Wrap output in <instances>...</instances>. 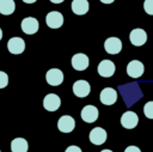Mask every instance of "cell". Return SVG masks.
<instances>
[{
    "label": "cell",
    "mask_w": 153,
    "mask_h": 152,
    "mask_svg": "<svg viewBox=\"0 0 153 152\" xmlns=\"http://www.w3.org/2000/svg\"><path fill=\"white\" fill-rule=\"evenodd\" d=\"M115 63L111 60H103L98 65V73L103 78H109L115 73Z\"/></svg>",
    "instance_id": "14"
},
{
    "label": "cell",
    "mask_w": 153,
    "mask_h": 152,
    "mask_svg": "<svg viewBox=\"0 0 153 152\" xmlns=\"http://www.w3.org/2000/svg\"><path fill=\"white\" fill-rule=\"evenodd\" d=\"M61 105V99L55 93H48L43 99V107L48 111H56Z\"/></svg>",
    "instance_id": "9"
},
{
    "label": "cell",
    "mask_w": 153,
    "mask_h": 152,
    "mask_svg": "<svg viewBox=\"0 0 153 152\" xmlns=\"http://www.w3.org/2000/svg\"><path fill=\"white\" fill-rule=\"evenodd\" d=\"M99 99L104 105H112L117 101V92L112 87H105L100 91Z\"/></svg>",
    "instance_id": "5"
},
{
    "label": "cell",
    "mask_w": 153,
    "mask_h": 152,
    "mask_svg": "<svg viewBox=\"0 0 153 152\" xmlns=\"http://www.w3.org/2000/svg\"><path fill=\"white\" fill-rule=\"evenodd\" d=\"M1 38H2V30L0 29V41H1Z\"/></svg>",
    "instance_id": "29"
},
{
    "label": "cell",
    "mask_w": 153,
    "mask_h": 152,
    "mask_svg": "<svg viewBox=\"0 0 153 152\" xmlns=\"http://www.w3.org/2000/svg\"><path fill=\"white\" fill-rule=\"evenodd\" d=\"M143 10L147 14L153 16V0H145L143 2Z\"/></svg>",
    "instance_id": "21"
},
{
    "label": "cell",
    "mask_w": 153,
    "mask_h": 152,
    "mask_svg": "<svg viewBox=\"0 0 153 152\" xmlns=\"http://www.w3.org/2000/svg\"><path fill=\"white\" fill-rule=\"evenodd\" d=\"M71 6H72V11L78 16H82V14L87 13L88 8H90L87 0H73Z\"/></svg>",
    "instance_id": "17"
},
{
    "label": "cell",
    "mask_w": 153,
    "mask_h": 152,
    "mask_svg": "<svg viewBox=\"0 0 153 152\" xmlns=\"http://www.w3.org/2000/svg\"><path fill=\"white\" fill-rule=\"evenodd\" d=\"M129 39H130V43L133 45H136V47H140V45H143L147 41V34L143 29H134L130 31L129 34Z\"/></svg>",
    "instance_id": "4"
},
{
    "label": "cell",
    "mask_w": 153,
    "mask_h": 152,
    "mask_svg": "<svg viewBox=\"0 0 153 152\" xmlns=\"http://www.w3.org/2000/svg\"><path fill=\"white\" fill-rule=\"evenodd\" d=\"M104 49L109 54H118L122 50V42L118 37H109L104 42Z\"/></svg>",
    "instance_id": "11"
},
{
    "label": "cell",
    "mask_w": 153,
    "mask_h": 152,
    "mask_svg": "<svg viewBox=\"0 0 153 152\" xmlns=\"http://www.w3.org/2000/svg\"><path fill=\"white\" fill-rule=\"evenodd\" d=\"M7 49L11 54H22L25 49V42L20 37H12L7 42Z\"/></svg>",
    "instance_id": "13"
},
{
    "label": "cell",
    "mask_w": 153,
    "mask_h": 152,
    "mask_svg": "<svg viewBox=\"0 0 153 152\" xmlns=\"http://www.w3.org/2000/svg\"><path fill=\"white\" fill-rule=\"evenodd\" d=\"M81 118L86 123H92L98 118V109L94 105H86L81 110Z\"/></svg>",
    "instance_id": "16"
},
{
    "label": "cell",
    "mask_w": 153,
    "mask_h": 152,
    "mask_svg": "<svg viewBox=\"0 0 153 152\" xmlns=\"http://www.w3.org/2000/svg\"><path fill=\"white\" fill-rule=\"evenodd\" d=\"M16 4L13 0H0V13L4 16H10L14 12Z\"/></svg>",
    "instance_id": "19"
},
{
    "label": "cell",
    "mask_w": 153,
    "mask_h": 152,
    "mask_svg": "<svg viewBox=\"0 0 153 152\" xmlns=\"http://www.w3.org/2000/svg\"><path fill=\"white\" fill-rule=\"evenodd\" d=\"M45 23L50 29H59L63 24V16L57 11H51L45 16Z\"/></svg>",
    "instance_id": "3"
},
{
    "label": "cell",
    "mask_w": 153,
    "mask_h": 152,
    "mask_svg": "<svg viewBox=\"0 0 153 152\" xmlns=\"http://www.w3.org/2000/svg\"><path fill=\"white\" fill-rule=\"evenodd\" d=\"M25 4H33V2H36L37 0H23Z\"/></svg>",
    "instance_id": "26"
},
{
    "label": "cell",
    "mask_w": 153,
    "mask_h": 152,
    "mask_svg": "<svg viewBox=\"0 0 153 152\" xmlns=\"http://www.w3.org/2000/svg\"><path fill=\"white\" fill-rule=\"evenodd\" d=\"M88 138H90V141L93 145H102V144L105 142L108 135H106L105 129H103L102 127H96L90 132V136Z\"/></svg>",
    "instance_id": "15"
},
{
    "label": "cell",
    "mask_w": 153,
    "mask_h": 152,
    "mask_svg": "<svg viewBox=\"0 0 153 152\" xmlns=\"http://www.w3.org/2000/svg\"><path fill=\"white\" fill-rule=\"evenodd\" d=\"M45 80L51 86H59L63 81V73L59 68H50L45 73Z\"/></svg>",
    "instance_id": "2"
},
{
    "label": "cell",
    "mask_w": 153,
    "mask_h": 152,
    "mask_svg": "<svg viewBox=\"0 0 153 152\" xmlns=\"http://www.w3.org/2000/svg\"><path fill=\"white\" fill-rule=\"evenodd\" d=\"M29 144L24 138H16L11 141V151L12 152H27Z\"/></svg>",
    "instance_id": "18"
},
{
    "label": "cell",
    "mask_w": 153,
    "mask_h": 152,
    "mask_svg": "<svg viewBox=\"0 0 153 152\" xmlns=\"http://www.w3.org/2000/svg\"><path fill=\"white\" fill-rule=\"evenodd\" d=\"M139 123V116L134 111H126L121 116V124L127 129H133Z\"/></svg>",
    "instance_id": "10"
},
{
    "label": "cell",
    "mask_w": 153,
    "mask_h": 152,
    "mask_svg": "<svg viewBox=\"0 0 153 152\" xmlns=\"http://www.w3.org/2000/svg\"><path fill=\"white\" fill-rule=\"evenodd\" d=\"M7 84H8V75L5 72L0 71V89L6 87Z\"/></svg>",
    "instance_id": "22"
},
{
    "label": "cell",
    "mask_w": 153,
    "mask_h": 152,
    "mask_svg": "<svg viewBox=\"0 0 153 152\" xmlns=\"http://www.w3.org/2000/svg\"><path fill=\"white\" fill-rule=\"evenodd\" d=\"M22 30L24 34L26 35H33L38 31V28H39V23L36 18L33 17H26L22 20Z\"/></svg>",
    "instance_id": "1"
},
{
    "label": "cell",
    "mask_w": 153,
    "mask_h": 152,
    "mask_svg": "<svg viewBox=\"0 0 153 152\" xmlns=\"http://www.w3.org/2000/svg\"><path fill=\"white\" fill-rule=\"evenodd\" d=\"M88 63H90V60L86 54L76 53L72 56V66L76 71H85L88 67Z\"/></svg>",
    "instance_id": "6"
},
{
    "label": "cell",
    "mask_w": 153,
    "mask_h": 152,
    "mask_svg": "<svg viewBox=\"0 0 153 152\" xmlns=\"http://www.w3.org/2000/svg\"><path fill=\"white\" fill-rule=\"evenodd\" d=\"M90 91H91V86L86 80L80 79L73 84V93L76 97H80V98L87 97L90 95Z\"/></svg>",
    "instance_id": "8"
},
{
    "label": "cell",
    "mask_w": 153,
    "mask_h": 152,
    "mask_svg": "<svg viewBox=\"0 0 153 152\" xmlns=\"http://www.w3.org/2000/svg\"><path fill=\"white\" fill-rule=\"evenodd\" d=\"M103 4H112L115 0H100Z\"/></svg>",
    "instance_id": "25"
},
{
    "label": "cell",
    "mask_w": 153,
    "mask_h": 152,
    "mask_svg": "<svg viewBox=\"0 0 153 152\" xmlns=\"http://www.w3.org/2000/svg\"><path fill=\"white\" fill-rule=\"evenodd\" d=\"M124 152H141V150L137 147V146H128Z\"/></svg>",
    "instance_id": "24"
},
{
    "label": "cell",
    "mask_w": 153,
    "mask_h": 152,
    "mask_svg": "<svg viewBox=\"0 0 153 152\" xmlns=\"http://www.w3.org/2000/svg\"><path fill=\"white\" fill-rule=\"evenodd\" d=\"M143 72H145V66L139 60H131L127 65V74L131 78H139L143 74Z\"/></svg>",
    "instance_id": "7"
},
{
    "label": "cell",
    "mask_w": 153,
    "mask_h": 152,
    "mask_svg": "<svg viewBox=\"0 0 153 152\" xmlns=\"http://www.w3.org/2000/svg\"><path fill=\"white\" fill-rule=\"evenodd\" d=\"M143 114L147 118H153V101H149L143 105Z\"/></svg>",
    "instance_id": "20"
},
{
    "label": "cell",
    "mask_w": 153,
    "mask_h": 152,
    "mask_svg": "<svg viewBox=\"0 0 153 152\" xmlns=\"http://www.w3.org/2000/svg\"><path fill=\"white\" fill-rule=\"evenodd\" d=\"M0 152H1V151H0Z\"/></svg>",
    "instance_id": "30"
},
{
    "label": "cell",
    "mask_w": 153,
    "mask_h": 152,
    "mask_svg": "<svg viewBox=\"0 0 153 152\" xmlns=\"http://www.w3.org/2000/svg\"><path fill=\"white\" fill-rule=\"evenodd\" d=\"M75 127V121L69 115H63L57 121V128L62 133H71Z\"/></svg>",
    "instance_id": "12"
},
{
    "label": "cell",
    "mask_w": 153,
    "mask_h": 152,
    "mask_svg": "<svg viewBox=\"0 0 153 152\" xmlns=\"http://www.w3.org/2000/svg\"><path fill=\"white\" fill-rule=\"evenodd\" d=\"M65 152H82V151H81V148H80L79 146L72 145V146H68V147L66 148V151H65Z\"/></svg>",
    "instance_id": "23"
},
{
    "label": "cell",
    "mask_w": 153,
    "mask_h": 152,
    "mask_svg": "<svg viewBox=\"0 0 153 152\" xmlns=\"http://www.w3.org/2000/svg\"><path fill=\"white\" fill-rule=\"evenodd\" d=\"M100 152H112L111 150H103V151H100Z\"/></svg>",
    "instance_id": "28"
},
{
    "label": "cell",
    "mask_w": 153,
    "mask_h": 152,
    "mask_svg": "<svg viewBox=\"0 0 153 152\" xmlns=\"http://www.w3.org/2000/svg\"><path fill=\"white\" fill-rule=\"evenodd\" d=\"M53 4H61V2H63L65 0H50Z\"/></svg>",
    "instance_id": "27"
}]
</instances>
